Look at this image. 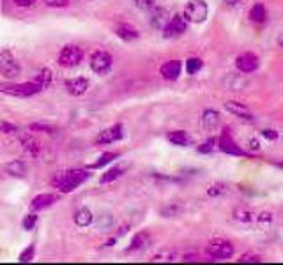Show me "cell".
I'll return each instance as SVG.
<instances>
[{
    "label": "cell",
    "instance_id": "obj_1",
    "mask_svg": "<svg viewBox=\"0 0 283 265\" xmlns=\"http://www.w3.org/2000/svg\"><path fill=\"white\" fill-rule=\"evenodd\" d=\"M89 177H91V173L87 170H69V172H62L55 177L53 186L58 187V191H62V193H71L80 184H84Z\"/></svg>",
    "mask_w": 283,
    "mask_h": 265
},
{
    "label": "cell",
    "instance_id": "obj_2",
    "mask_svg": "<svg viewBox=\"0 0 283 265\" xmlns=\"http://www.w3.org/2000/svg\"><path fill=\"white\" fill-rule=\"evenodd\" d=\"M43 90V87L39 83L27 82V83H2L0 82V92L6 94V96H13V97H32L36 94H39Z\"/></svg>",
    "mask_w": 283,
    "mask_h": 265
},
{
    "label": "cell",
    "instance_id": "obj_3",
    "mask_svg": "<svg viewBox=\"0 0 283 265\" xmlns=\"http://www.w3.org/2000/svg\"><path fill=\"white\" fill-rule=\"evenodd\" d=\"M205 254L213 260H229L234 256V246L225 239H215L207 244Z\"/></svg>",
    "mask_w": 283,
    "mask_h": 265
},
{
    "label": "cell",
    "instance_id": "obj_4",
    "mask_svg": "<svg viewBox=\"0 0 283 265\" xmlns=\"http://www.w3.org/2000/svg\"><path fill=\"white\" fill-rule=\"evenodd\" d=\"M182 16L191 23H203L209 16V8L203 0H189L184 6Z\"/></svg>",
    "mask_w": 283,
    "mask_h": 265
},
{
    "label": "cell",
    "instance_id": "obj_5",
    "mask_svg": "<svg viewBox=\"0 0 283 265\" xmlns=\"http://www.w3.org/2000/svg\"><path fill=\"white\" fill-rule=\"evenodd\" d=\"M84 60V50L77 44H67L58 51V64L62 68H77Z\"/></svg>",
    "mask_w": 283,
    "mask_h": 265
},
{
    "label": "cell",
    "instance_id": "obj_6",
    "mask_svg": "<svg viewBox=\"0 0 283 265\" xmlns=\"http://www.w3.org/2000/svg\"><path fill=\"white\" fill-rule=\"evenodd\" d=\"M112 65H113L112 53H108V51H105V50L96 51L91 57V69L99 76L108 75V73L112 71Z\"/></svg>",
    "mask_w": 283,
    "mask_h": 265
},
{
    "label": "cell",
    "instance_id": "obj_7",
    "mask_svg": "<svg viewBox=\"0 0 283 265\" xmlns=\"http://www.w3.org/2000/svg\"><path fill=\"white\" fill-rule=\"evenodd\" d=\"M188 30V20L182 15H174L163 27V36L167 39H175V37L182 36Z\"/></svg>",
    "mask_w": 283,
    "mask_h": 265
},
{
    "label": "cell",
    "instance_id": "obj_8",
    "mask_svg": "<svg viewBox=\"0 0 283 265\" xmlns=\"http://www.w3.org/2000/svg\"><path fill=\"white\" fill-rule=\"evenodd\" d=\"M218 149L222 152H225V154H230V156H244V158L250 156L236 144V140L232 138V132H230L229 127L223 129L222 137H220V140H218Z\"/></svg>",
    "mask_w": 283,
    "mask_h": 265
},
{
    "label": "cell",
    "instance_id": "obj_9",
    "mask_svg": "<svg viewBox=\"0 0 283 265\" xmlns=\"http://www.w3.org/2000/svg\"><path fill=\"white\" fill-rule=\"evenodd\" d=\"M20 73H22V69H20V64L16 62V58L9 51H2L0 53V75L4 78L13 80L20 76Z\"/></svg>",
    "mask_w": 283,
    "mask_h": 265
},
{
    "label": "cell",
    "instance_id": "obj_10",
    "mask_svg": "<svg viewBox=\"0 0 283 265\" xmlns=\"http://www.w3.org/2000/svg\"><path fill=\"white\" fill-rule=\"evenodd\" d=\"M124 138V125L122 124H113L110 127L103 129L96 137V144L98 145H110L115 144V142H120Z\"/></svg>",
    "mask_w": 283,
    "mask_h": 265
},
{
    "label": "cell",
    "instance_id": "obj_11",
    "mask_svg": "<svg viewBox=\"0 0 283 265\" xmlns=\"http://www.w3.org/2000/svg\"><path fill=\"white\" fill-rule=\"evenodd\" d=\"M64 87H65V90H67V94H71V96H75V97H80L89 90V80L84 78V76L69 78L64 82Z\"/></svg>",
    "mask_w": 283,
    "mask_h": 265
},
{
    "label": "cell",
    "instance_id": "obj_12",
    "mask_svg": "<svg viewBox=\"0 0 283 265\" xmlns=\"http://www.w3.org/2000/svg\"><path fill=\"white\" fill-rule=\"evenodd\" d=\"M258 65H260V60L253 53H241L236 58V68L241 73H255L258 69Z\"/></svg>",
    "mask_w": 283,
    "mask_h": 265
},
{
    "label": "cell",
    "instance_id": "obj_13",
    "mask_svg": "<svg viewBox=\"0 0 283 265\" xmlns=\"http://www.w3.org/2000/svg\"><path fill=\"white\" fill-rule=\"evenodd\" d=\"M181 71H182V64H181V60H168V62H165L163 65H161V69H160V75L163 76L167 82H175V80L181 76Z\"/></svg>",
    "mask_w": 283,
    "mask_h": 265
},
{
    "label": "cell",
    "instance_id": "obj_14",
    "mask_svg": "<svg viewBox=\"0 0 283 265\" xmlns=\"http://www.w3.org/2000/svg\"><path fill=\"white\" fill-rule=\"evenodd\" d=\"M225 110L229 111V113L236 115V117L244 118V120H253V113H251V110L248 106H244L243 103H239V101H227Z\"/></svg>",
    "mask_w": 283,
    "mask_h": 265
},
{
    "label": "cell",
    "instance_id": "obj_15",
    "mask_svg": "<svg viewBox=\"0 0 283 265\" xmlns=\"http://www.w3.org/2000/svg\"><path fill=\"white\" fill-rule=\"evenodd\" d=\"M55 202H57V194H51V193L37 194V196H34L32 202H30V209H32L34 212H39V211H44V209L51 207Z\"/></svg>",
    "mask_w": 283,
    "mask_h": 265
},
{
    "label": "cell",
    "instance_id": "obj_16",
    "mask_svg": "<svg viewBox=\"0 0 283 265\" xmlns=\"http://www.w3.org/2000/svg\"><path fill=\"white\" fill-rule=\"evenodd\" d=\"M113 32H115V36L119 37V39L126 41V43H131V41H134V39L140 37V32H138L133 25H129V23H120V25L115 27Z\"/></svg>",
    "mask_w": 283,
    "mask_h": 265
},
{
    "label": "cell",
    "instance_id": "obj_17",
    "mask_svg": "<svg viewBox=\"0 0 283 265\" xmlns=\"http://www.w3.org/2000/svg\"><path fill=\"white\" fill-rule=\"evenodd\" d=\"M168 20H170V18H168L167 9H163V8H156V6H154V8L151 9V25H153L154 29L163 30V27L167 25Z\"/></svg>",
    "mask_w": 283,
    "mask_h": 265
},
{
    "label": "cell",
    "instance_id": "obj_18",
    "mask_svg": "<svg viewBox=\"0 0 283 265\" xmlns=\"http://www.w3.org/2000/svg\"><path fill=\"white\" fill-rule=\"evenodd\" d=\"M167 140L170 142L172 145H177V147H188V145L191 144V137H189L186 131H182V129L170 131L167 135Z\"/></svg>",
    "mask_w": 283,
    "mask_h": 265
},
{
    "label": "cell",
    "instance_id": "obj_19",
    "mask_svg": "<svg viewBox=\"0 0 283 265\" xmlns=\"http://www.w3.org/2000/svg\"><path fill=\"white\" fill-rule=\"evenodd\" d=\"M151 242V237L147 232H140L136 233V235L133 237V240H131L129 247H127V251L129 253H133V251H142V249H146L147 246H149Z\"/></svg>",
    "mask_w": 283,
    "mask_h": 265
},
{
    "label": "cell",
    "instance_id": "obj_20",
    "mask_svg": "<svg viewBox=\"0 0 283 265\" xmlns=\"http://www.w3.org/2000/svg\"><path fill=\"white\" fill-rule=\"evenodd\" d=\"M127 170V163H124V165H117L113 166V168H110L106 173H103L101 179H99V182L101 184H106V182H113V180H117L119 177H122L124 173H126Z\"/></svg>",
    "mask_w": 283,
    "mask_h": 265
},
{
    "label": "cell",
    "instance_id": "obj_21",
    "mask_svg": "<svg viewBox=\"0 0 283 265\" xmlns=\"http://www.w3.org/2000/svg\"><path fill=\"white\" fill-rule=\"evenodd\" d=\"M202 124L207 131H215L220 125V113L216 110H205L202 115Z\"/></svg>",
    "mask_w": 283,
    "mask_h": 265
},
{
    "label": "cell",
    "instance_id": "obj_22",
    "mask_svg": "<svg viewBox=\"0 0 283 265\" xmlns=\"http://www.w3.org/2000/svg\"><path fill=\"white\" fill-rule=\"evenodd\" d=\"M265 18H267V11H265V6L262 4V2H257V4H255L253 8L250 9V20L253 23H257V25H260V23L265 22Z\"/></svg>",
    "mask_w": 283,
    "mask_h": 265
},
{
    "label": "cell",
    "instance_id": "obj_23",
    "mask_svg": "<svg viewBox=\"0 0 283 265\" xmlns=\"http://www.w3.org/2000/svg\"><path fill=\"white\" fill-rule=\"evenodd\" d=\"M75 223H77L78 226H82V228H85V226L92 225V221H94V216H92V212L89 211V209H80V211L75 212L73 216Z\"/></svg>",
    "mask_w": 283,
    "mask_h": 265
},
{
    "label": "cell",
    "instance_id": "obj_24",
    "mask_svg": "<svg viewBox=\"0 0 283 265\" xmlns=\"http://www.w3.org/2000/svg\"><path fill=\"white\" fill-rule=\"evenodd\" d=\"M20 142H22V147L25 149V151L29 152L30 156H37V154H39V151H41L39 142L34 140L30 135H23V137H20Z\"/></svg>",
    "mask_w": 283,
    "mask_h": 265
},
{
    "label": "cell",
    "instance_id": "obj_25",
    "mask_svg": "<svg viewBox=\"0 0 283 265\" xmlns=\"http://www.w3.org/2000/svg\"><path fill=\"white\" fill-rule=\"evenodd\" d=\"M119 158V152H105V154H101V158L98 159L96 163H92L91 168L98 170V168H103V166H106L108 163L115 161V159Z\"/></svg>",
    "mask_w": 283,
    "mask_h": 265
},
{
    "label": "cell",
    "instance_id": "obj_26",
    "mask_svg": "<svg viewBox=\"0 0 283 265\" xmlns=\"http://www.w3.org/2000/svg\"><path fill=\"white\" fill-rule=\"evenodd\" d=\"M51 80H53V73H51L50 69H41V71L36 75V78H34V82L39 83L43 89H46V87L51 83Z\"/></svg>",
    "mask_w": 283,
    "mask_h": 265
},
{
    "label": "cell",
    "instance_id": "obj_27",
    "mask_svg": "<svg viewBox=\"0 0 283 265\" xmlns=\"http://www.w3.org/2000/svg\"><path fill=\"white\" fill-rule=\"evenodd\" d=\"M202 68H203L202 58L191 57V58H188V60H186V73H188V75H196V73H198Z\"/></svg>",
    "mask_w": 283,
    "mask_h": 265
},
{
    "label": "cell",
    "instance_id": "obj_28",
    "mask_svg": "<svg viewBox=\"0 0 283 265\" xmlns=\"http://www.w3.org/2000/svg\"><path fill=\"white\" fill-rule=\"evenodd\" d=\"M8 172L15 177H25V165L20 159H15L8 165Z\"/></svg>",
    "mask_w": 283,
    "mask_h": 265
},
{
    "label": "cell",
    "instance_id": "obj_29",
    "mask_svg": "<svg viewBox=\"0 0 283 265\" xmlns=\"http://www.w3.org/2000/svg\"><path fill=\"white\" fill-rule=\"evenodd\" d=\"M234 218H236L237 221L250 223V221H253V219H257V216H255L251 211H248V209H236V212H234Z\"/></svg>",
    "mask_w": 283,
    "mask_h": 265
},
{
    "label": "cell",
    "instance_id": "obj_30",
    "mask_svg": "<svg viewBox=\"0 0 283 265\" xmlns=\"http://www.w3.org/2000/svg\"><path fill=\"white\" fill-rule=\"evenodd\" d=\"M225 193H227V184H223V182L210 184L209 189H207V194H209V196H213V198L222 196V194H225Z\"/></svg>",
    "mask_w": 283,
    "mask_h": 265
},
{
    "label": "cell",
    "instance_id": "obj_31",
    "mask_svg": "<svg viewBox=\"0 0 283 265\" xmlns=\"http://www.w3.org/2000/svg\"><path fill=\"white\" fill-rule=\"evenodd\" d=\"M216 147H218V140H216V138H209V140H205L202 145H200L198 152L200 154H213Z\"/></svg>",
    "mask_w": 283,
    "mask_h": 265
},
{
    "label": "cell",
    "instance_id": "obj_32",
    "mask_svg": "<svg viewBox=\"0 0 283 265\" xmlns=\"http://www.w3.org/2000/svg\"><path fill=\"white\" fill-rule=\"evenodd\" d=\"M23 230H27V232H30V230H34L37 226V216L34 214H27L25 218H23V223H22Z\"/></svg>",
    "mask_w": 283,
    "mask_h": 265
},
{
    "label": "cell",
    "instance_id": "obj_33",
    "mask_svg": "<svg viewBox=\"0 0 283 265\" xmlns=\"http://www.w3.org/2000/svg\"><path fill=\"white\" fill-rule=\"evenodd\" d=\"M34 253H36V246H34V244H30V246L27 247V249H23L22 253H20V258H18V260L22 261V263H27V261H32Z\"/></svg>",
    "mask_w": 283,
    "mask_h": 265
},
{
    "label": "cell",
    "instance_id": "obj_34",
    "mask_svg": "<svg viewBox=\"0 0 283 265\" xmlns=\"http://www.w3.org/2000/svg\"><path fill=\"white\" fill-rule=\"evenodd\" d=\"M258 261H262V258L257 253H244L239 258V263H258Z\"/></svg>",
    "mask_w": 283,
    "mask_h": 265
},
{
    "label": "cell",
    "instance_id": "obj_35",
    "mask_svg": "<svg viewBox=\"0 0 283 265\" xmlns=\"http://www.w3.org/2000/svg\"><path fill=\"white\" fill-rule=\"evenodd\" d=\"M134 6L142 11H151V9L156 6V0H133Z\"/></svg>",
    "mask_w": 283,
    "mask_h": 265
},
{
    "label": "cell",
    "instance_id": "obj_36",
    "mask_svg": "<svg viewBox=\"0 0 283 265\" xmlns=\"http://www.w3.org/2000/svg\"><path fill=\"white\" fill-rule=\"evenodd\" d=\"M30 131H41V132H55V127L50 124H41V122H37V124H30Z\"/></svg>",
    "mask_w": 283,
    "mask_h": 265
},
{
    "label": "cell",
    "instance_id": "obj_37",
    "mask_svg": "<svg viewBox=\"0 0 283 265\" xmlns=\"http://www.w3.org/2000/svg\"><path fill=\"white\" fill-rule=\"evenodd\" d=\"M179 212H181V205L172 204V205H168V207H165L163 211H161V214L167 216V218H172V216H177Z\"/></svg>",
    "mask_w": 283,
    "mask_h": 265
},
{
    "label": "cell",
    "instance_id": "obj_38",
    "mask_svg": "<svg viewBox=\"0 0 283 265\" xmlns=\"http://www.w3.org/2000/svg\"><path fill=\"white\" fill-rule=\"evenodd\" d=\"M69 2H71V0H44V4H46L48 8H53V9L67 8Z\"/></svg>",
    "mask_w": 283,
    "mask_h": 265
},
{
    "label": "cell",
    "instance_id": "obj_39",
    "mask_svg": "<svg viewBox=\"0 0 283 265\" xmlns=\"http://www.w3.org/2000/svg\"><path fill=\"white\" fill-rule=\"evenodd\" d=\"M0 131L2 132H16L18 127H16L15 124H11V122H0Z\"/></svg>",
    "mask_w": 283,
    "mask_h": 265
},
{
    "label": "cell",
    "instance_id": "obj_40",
    "mask_svg": "<svg viewBox=\"0 0 283 265\" xmlns=\"http://www.w3.org/2000/svg\"><path fill=\"white\" fill-rule=\"evenodd\" d=\"M262 137L272 142V140H276V138H278V132H276L274 129H264V131H262Z\"/></svg>",
    "mask_w": 283,
    "mask_h": 265
},
{
    "label": "cell",
    "instance_id": "obj_41",
    "mask_svg": "<svg viewBox=\"0 0 283 265\" xmlns=\"http://www.w3.org/2000/svg\"><path fill=\"white\" fill-rule=\"evenodd\" d=\"M15 4L18 8H32L36 4V0H15Z\"/></svg>",
    "mask_w": 283,
    "mask_h": 265
},
{
    "label": "cell",
    "instance_id": "obj_42",
    "mask_svg": "<svg viewBox=\"0 0 283 265\" xmlns=\"http://www.w3.org/2000/svg\"><path fill=\"white\" fill-rule=\"evenodd\" d=\"M250 149L251 151H260V142L257 138H251L250 140Z\"/></svg>",
    "mask_w": 283,
    "mask_h": 265
},
{
    "label": "cell",
    "instance_id": "obj_43",
    "mask_svg": "<svg viewBox=\"0 0 283 265\" xmlns=\"http://www.w3.org/2000/svg\"><path fill=\"white\" fill-rule=\"evenodd\" d=\"M278 46H279V48H281V50H283V30H281V32L278 34Z\"/></svg>",
    "mask_w": 283,
    "mask_h": 265
},
{
    "label": "cell",
    "instance_id": "obj_44",
    "mask_svg": "<svg viewBox=\"0 0 283 265\" xmlns=\"http://www.w3.org/2000/svg\"><path fill=\"white\" fill-rule=\"evenodd\" d=\"M274 166H278V168L283 170V163H274Z\"/></svg>",
    "mask_w": 283,
    "mask_h": 265
}]
</instances>
